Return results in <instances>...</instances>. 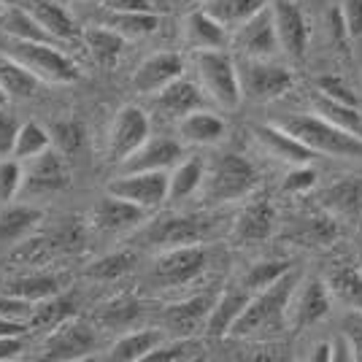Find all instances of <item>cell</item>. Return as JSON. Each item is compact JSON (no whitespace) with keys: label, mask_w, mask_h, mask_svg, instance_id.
<instances>
[{"label":"cell","mask_w":362,"mask_h":362,"mask_svg":"<svg viewBox=\"0 0 362 362\" xmlns=\"http://www.w3.org/2000/svg\"><path fill=\"white\" fill-rule=\"evenodd\" d=\"M289 136L305 144L314 154H330L341 160H362V138L335 127L319 114H289L276 122Z\"/></svg>","instance_id":"cell-1"},{"label":"cell","mask_w":362,"mask_h":362,"mask_svg":"<svg viewBox=\"0 0 362 362\" xmlns=\"http://www.w3.org/2000/svg\"><path fill=\"white\" fill-rule=\"evenodd\" d=\"M6 57L25 65L41 84H74L81 78V71L68 54H62L52 41H19L6 38L3 44Z\"/></svg>","instance_id":"cell-2"},{"label":"cell","mask_w":362,"mask_h":362,"mask_svg":"<svg viewBox=\"0 0 362 362\" xmlns=\"http://www.w3.org/2000/svg\"><path fill=\"white\" fill-rule=\"evenodd\" d=\"M298 287V273L287 271L279 281H273L271 287L255 292L238 322L233 325V335H252L259 330H279L287 317V305L292 292Z\"/></svg>","instance_id":"cell-3"},{"label":"cell","mask_w":362,"mask_h":362,"mask_svg":"<svg viewBox=\"0 0 362 362\" xmlns=\"http://www.w3.org/2000/svg\"><path fill=\"white\" fill-rule=\"evenodd\" d=\"M203 195L211 203H233L257 187V168L241 154H219L203 173Z\"/></svg>","instance_id":"cell-4"},{"label":"cell","mask_w":362,"mask_h":362,"mask_svg":"<svg viewBox=\"0 0 362 362\" xmlns=\"http://www.w3.org/2000/svg\"><path fill=\"white\" fill-rule=\"evenodd\" d=\"M197 78L203 84L206 95L216 100L222 108L241 106V87H238V71L235 60L225 49H197L195 52Z\"/></svg>","instance_id":"cell-5"},{"label":"cell","mask_w":362,"mask_h":362,"mask_svg":"<svg viewBox=\"0 0 362 362\" xmlns=\"http://www.w3.org/2000/svg\"><path fill=\"white\" fill-rule=\"evenodd\" d=\"M238 71V87H241V98H249L255 103H268L281 98L284 92L292 90L295 78L284 65H273V62L262 60V57H246L235 62Z\"/></svg>","instance_id":"cell-6"},{"label":"cell","mask_w":362,"mask_h":362,"mask_svg":"<svg viewBox=\"0 0 362 362\" xmlns=\"http://www.w3.org/2000/svg\"><path fill=\"white\" fill-rule=\"evenodd\" d=\"M206 265H209V252L200 243L173 246V249H163V255L154 259L149 279L151 284L163 289L184 287V284H192L195 279H200Z\"/></svg>","instance_id":"cell-7"},{"label":"cell","mask_w":362,"mask_h":362,"mask_svg":"<svg viewBox=\"0 0 362 362\" xmlns=\"http://www.w3.org/2000/svg\"><path fill=\"white\" fill-rule=\"evenodd\" d=\"M214 235V222L206 216H179L168 214L146 225L141 233V241L157 246V249H173V246H189V243H203Z\"/></svg>","instance_id":"cell-8"},{"label":"cell","mask_w":362,"mask_h":362,"mask_svg":"<svg viewBox=\"0 0 362 362\" xmlns=\"http://www.w3.org/2000/svg\"><path fill=\"white\" fill-rule=\"evenodd\" d=\"M95 346H98V335L90 325L76 317H68L49 330L44 346H41V357L52 362L87 360L95 351Z\"/></svg>","instance_id":"cell-9"},{"label":"cell","mask_w":362,"mask_h":362,"mask_svg":"<svg viewBox=\"0 0 362 362\" xmlns=\"http://www.w3.org/2000/svg\"><path fill=\"white\" fill-rule=\"evenodd\" d=\"M108 195L130 200L141 209H157L168 200V170H133L108 184Z\"/></svg>","instance_id":"cell-10"},{"label":"cell","mask_w":362,"mask_h":362,"mask_svg":"<svg viewBox=\"0 0 362 362\" xmlns=\"http://www.w3.org/2000/svg\"><path fill=\"white\" fill-rule=\"evenodd\" d=\"M25 165V181H22V192L30 195H52L60 192L71 184V168L65 163L62 151L49 149L35 154L33 160L22 163Z\"/></svg>","instance_id":"cell-11"},{"label":"cell","mask_w":362,"mask_h":362,"mask_svg":"<svg viewBox=\"0 0 362 362\" xmlns=\"http://www.w3.org/2000/svg\"><path fill=\"white\" fill-rule=\"evenodd\" d=\"M149 138V117L138 106H122L108 133V160L122 163Z\"/></svg>","instance_id":"cell-12"},{"label":"cell","mask_w":362,"mask_h":362,"mask_svg":"<svg viewBox=\"0 0 362 362\" xmlns=\"http://www.w3.org/2000/svg\"><path fill=\"white\" fill-rule=\"evenodd\" d=\"M273 28L279 38V49L287 52L292 60H303L308 49V25L303 11L292 0H273L271 3Z\"/></svg>","instance_id":"cell-13"},{"label":"cell","mask_w":362,"mask_h":362,"mask_svg":"<svg viewBox=\"0 0 362 362\" xmlns=\"http://www.w3.org/2000/svg\"><path fill=\"white\" fill-rule=\"evenodd\" d=\"M235 49H241V54L246 57H262V60H268L279 52L271 6H262L257 14H252L235 28Z\"/></svg>","instance_id":"cell-14"},{"label":"cell","mask_w":362,"mask_h":362,"mask_svg":"<svg viewBox=\"0 0 362 362\" xmlns=\"http://www.w3.org/2000/svg\"><path fill=\"white\" fill-rule=\"evenodd\" d=\"M187 62L179 52H157L141 62L133 74V87L141 95H157V92L168 87L173 78L184 76Z\"/></svg>","instance_id":"cell-15"},{"label":"cell","mask_w":362,"mask_h":362,"mask_svg":"<svg viewBox=\"0 0 362 362\" xmlns=\"http://www.w3.org/2000/svg\"><path fill=\"white\" fill-rule=\"evenodd\" d=\"M146 209H141L130 200H122L117 195H106L103 200H98V206L92 209L90 222L95 230L100 233H122L130 227L141 225L146 219Z\"/></svg>","instance_id":"cell-16"},{"label":"cell","mask_w":362,"mask_h":362,"mask_svg":"<svg viewBox=\"0 0 362 362\" xmlns=\"http://www.w3.org/2000/svg\"><path fill=\"white\" fill-rule=\"evenodd\" d=\"M181 160V144L173 138H146L130 157H124L119 165L122 173L133 170H168Z\"/></svg>","instance_id":"cell-17"},{"label":"cell","mask_w":362,"mask_h":362,"mask_svg":"<svg viewBox=\"0 0 362 362\" xmlns=\"http://www.w3.org/2000/svg\"><path fill=\"white\" fill-rule=\"evenodd\" d=\"M322 209L332 219H346L354 222L362 216V176H344L341 181L330 184L319 195Z\"/></svg>","instance_id":"cell-18"},{"label":"cell","mask_w":362,"mask_h":362,"mask_svg":"<svg viewBox=\"0 0 362 362\" xmlns=\"http://www.w3.org/2000/svg\"><path fill=\"white\" fill-rule=\"evenodd\" d=\"M252 133H255V138L262 144V149L268 151L271 157H276V160H281V163L305 165L308 160L317 157L305 144H300L295 136H289L287 130L279 127V124H255Z\"/></svg>","instance_id":"cell-19"},{"label":"cell","mask_w":362,"mask_h":362,"mask_svg":"<svg viewBox=\"0 0 362 362\" xmlns=\"http://www.w3.org/2000/svg\"><path fill=\"white\" fill-rule=\"evenodd\" d=\"M154 106L170 119H181V117H187V114L206 106V95H203V90L197 87L195 81L179 76V78H173L168 87H163L154 95Z\"/></svg>","instance_id":"cell-20"},{"label":"cell","mask_w":362,"mask_h":362,"mask_svg":"<svg viewBox=\"0 0 362 362\" xmlns=\"http://www.w3.org/2000/svg\"><path fill=\"white\" fill-rule=\"evenodd\" d=\"M249 292L243 287H230L225 289L219 298H214V305L206 317V332L214 338H222L233 330V325L238 322V317L243 314L246 303H249Z\"/></svg>","instance_id":"cell-21"},{"label":"cell","mask_w":362,"mask_h":362,"mask_svg":"<svg viewBox=\"0 0 362 362\" xmlns=\"http://www.w3.org/2000/svg\"><path fill=\"white\" fill-rule=\"evenodd\" d=\"M295 327L303 330V327H311L330 314V289L327 284H322L319 279H311L305 281L298 292V300H295Z\"/></svg>","instance_id":"cell-22"},{"label":"cell","mask_w":362,"mask_h":362,"mask_svg":"<svg viewBox=\"0 0 362 362\" xmlns=\"http://www.w3.org/2000/svg\"><path fill=\"white\" fill-rule=\"evenodd\" d=\"M214 305V295H195V298H187L181 303H173L165 308V327L179 335H192V332L206 322L209 311Z\"/></svg>","instance_id":"cell-23"},{"label":"cell","mask_w":362,"mask_h":362,"mask_svg":"<svg viewBox=\"0 0 362 362\" xmlns=\"http://www.w3.org/2000/svg\"><path fill=\"white\" fill-rule=\"evenodd\" d=\"M44 222V211L30 203H6L0 211V243H19Z\"/></svg>","instance_id":"cell-24"},{"label":"cell","mask_w":362,"mask_h":362,"mask_svg":"<svg viewBox=\"0 0 362 362\" xmlns=\"http://www.w3.org/2000/svg\"><path fill=\"white\" fill-rule=\"evenodd\" d=\"M273 225H276L273 206L268 200H257L252 206H246V211L238 214L233 235L238 243H259L273 233Z\"/></svg>","instance_id":"cell-25"},{"label":"cell","mask_w":362,"mask_h":362,"mask_svg":"<svg viewBox=\"0 0 362 362\" xmlns=\"http://www.w3.org/2000/svg\"><path fill=\"white\" fill-rule=\"evenodd\" d=\"M28 11L35 16V22L46 30L49 38H57V41H74L78 35V25L74 22V16L68 14L62 6H57L54 0H30L28 3Z\"/></svg>","instance_id":"cell-26"},{"label":"cell","mask_w":362,"mask_h":362,"mask_svg":"<svg viewBox=\"0 0 362 362\" xmlns=\"http://www.w3.org/2000/svg\"><path fill=\"white\" fill-rule=\"evenodd\" d=\"M227 133L225 119H219L216 114L206 111V108H197L192 114L181 117L179 119V136L189 144H200V146H211L219 144Z\"/></svg>","instance_id":"cell-27"},{"label":"cell","mask_w":362,"mask_h":362,"mask_svg":"<svg viewBox=\"0 0 362 362\" xmlns=\"http://www.w3.org/2000/svg\"><path fill=\"white\" fill-rule=\"evenodd\" d=\"M184 33H187V44L197 49H225L227 46V28L219 25L211 14H206L203 8H197L187 16L184 22Z\"/></svg>","instance_id":"cell-28"},{"label":"cell","mask_w":362,"mask_h":362,"mask_svg":"<svg viewBox=\"0 0 362 362\" xmlns=\"http://www.w3.org/2000/svg\"><path fill=\"white\" fill-rule=\"evenodd\" d=\"M163 341H165L163 330L124 332L119 341L111 346L106 360H111V362H144V357H146L154 346H160Z\"/></svg>","instance_id":"cell-29"},{"label":"cell","mask_w":362,"mask_h":362,"mask_svg":"<svg viewBox=\"0 0 362 362\" xmlns=\"http://www.w3.org/2000/svg\"><path fill=\"white\" fill-rule=\"evenodd\" d=\"M60 289L62 279H57V276H52V273H30V276H19L14 281H8L6 295H14L19 300L35 305V303L60 295Z\"/></svg>","instance_id":"cell-30"},{"label":"cell","mask_w":362,"mask_h":362,"mask_svg":"<svg viewBox=\"0 0 362 362\" xmlns=\"http://www.w3.org/2000/svg\"><path fill=\"white\" fill-rule=\"evenodd\" d=\"M0 87L8 95V100H11V98H14V100H25V98H33V95L38 92L41 81H38L25 65H19L16 60L3 54V57H0Z\"/></svg>","instance_id":"cell-31"},{"label":"cell","mask_w":362,"mask_h":362,"mask_svg":"<svg viewBox=\"0 0 362 362\" xmlns=\"http://www.w3.org/2000/svg\"><path fill=\"white\" fill-rule=\"evenodd\" d=\"M0 30L6 38H19V41H49L46 30L35 22V16L28 8L16 6H3L0 8Z\"/></svg>","instance_id":"cell-32"},{"label":"cell","mask_w":362,"mask_h":362,"mask_svg":"<svg viewBox=\"0 0 362 362\" xmlns=\"http://www.w3.org/2000/svg\"><path fill=\"white\" fill-rule=\"evenodd\" d=\"M81 38H84V44H87L90 54L95 57V62L98 65H106V68H111L114 62L119 60L122 49H124V38L117 30L106 28V25L87 28V30L81 33Z\"/></svg>","instance_id":"cell-33"},{"label":"cell","mask_w":362,"mask_h":362,"mask_svg":"<svg viewBox=\"0 0 362 362\" xmlns=\"http://www.w3.org/2000/svg\"><path fill=\"white\" fill-rule=\"evenodd\" d=\"M262 6H268V0H203V11L225 28H238Z\"/></svg>","instance_id":"cell-34"},{"label":"cell","mask_w":362,"mask_h":362,"mask_svg":"<svg viewBox=\"0 0 362 362\" xmlns=\"http://www.w3.org/2000/svg\"><path fill=\"white\" fill-rule=\"evenodd\" d=\"M203 173H206V165L200 157H189L179 163L173 168V173H168V200H184L197 192L203 184Z\"/></svg>","instance_id":"cell-35"},{"label":"cell","mask_w":362,"mask_h":362,"mask_svg":"<svg viewBox=\"0 0 362 362\" xmlns=\"http://www.w3.org/2000/svg\"><path fill=\"white\" fill-rule=\"evenodd\" d=\"M106 28L117 30L122 38H144L160 28V16L154 11H108Z\"/></svg>","instance_id":"cell-36"},{"label":"cell","mask_w":362,"mask_h":362,"mask_svg":"<svg viewBox=\"0 0 362 362\" xmlns=\"http://www.w3.org/2000/svg\"><path fill=\"white\" fill-rule=\"evenodd\" d=\"M314 108L322 119L332 122L335 127L346 130V133H354V136L362 138V111L360 106H346V103H338V100H330L325 95H314Z\"/></svg>","instance_id":"cell-37"},{"label":"cell","mask_w":362,"mask_h":362,"mask_svg":"<svg viewBox=\"0 0 362 362\" xmlns=\"http://www.w3.org/2000/svg\"><path fill=\"white\" fill-rule=\"evenodd\" d=\"M327 289L338 300L351 305L354 311H362V273L351 265H335L327 276Z\"/></svg>","instance_id":"cell-38"},{"label":"cell","mask_w":362,"mask_h":362,"mask_svg":"<svg viewBox=\"0 0 362 362\" xmlns=\"http://www.w3.org/2000/svg\"><path fill=\"white\" fill-rule=\"evenodd\" d=\"M52 146V133L46 130L44 124L38 122H25L19 124L14 138V149H11V157H16L19 163H28L35 154H41Z\"/></svg>","instance_id":"cell-39"},{"label":"cell","mask_w":362,"mask_h":362,"mask_svg":"<svg viewBox=\"0 0 362 362\" xmlns=\"http://www.w3.org/2000/svg\"><path fill=\"white\" fill-rule=\"evenodd\" d=\"M287 271H292V262L289 259H262V262H255L249 271L243 273L241 287L255 295L259 289L271 287L273 281H279Z\"/></svg>","instance_id":"cell-40"},{"label":"cell","mask_w":362,"mask_h":362,"mask_svg":"<svg viewBox=\"0 0 362 362\" xmlns=\"http://www.w3.org/2000/svg\"><path fill=\"white\" fill-rule=\"evenodd\" d=\"M74 308L76 303L74 298H60V295H54V298H49V300H41L33 305V317L28 325L33 327H54V325H60L62 319L74 317Z\"/></svg>","instance_id":"cell-41"},{"label":"cell","mask_w":362,"mask_h":362,"mask_svg":"<svg viewBox=\"0 0 362 362\" xmlns=\"http://www.w3.org/2000/svg\"><path fill=\"white\" fill-rule=\"evenodd\" d=\"M133 265H136V252H114L95 259L87 268V276L95 281H117L124 273L133 271Z\"/></svg>","instance_id":"cell-42"},{"label":"cell","mask_w":362,"mask_h":362,"mask_svg":"<svg viewBox=\"0 0 362 362\" xmlns=\"http://www.w3.org/2000/svg\"><path fill=\"white\" fill-rule=\"evenodd\" d=\"M200 351H203V346L197 344V341H192L189 335H181L179 341H173V344H160V346H154L144 357V362H181V360H195V357H200Z\"/></svg>","instance_id":"cell-43"},{"label":"cell","mask_w":362,"mask_h":362,"mask_svg":"<svg viewBox=\"0 0 362 362\" xmlns=\"http://www.w3.org/2000/svg\"><path fill=\"white\" fill-rule=\"evenodd\" d=\"M25 165L16 157H0V206L14 203L22 192Z\"/></svg>","instance_id":"cell-44"},{"label":"cell","mask_w":362,"mask_h":362,"mask_svg":"<svg viewBox=\"0 0 362 362\" xmlns=\"http://www.w3.org/2000/svg\"><path fill=\"white\" fill-rule=\"evenodd\" d=\"M303 243H314V246H325V243L335 241V235H338V227H335V219H332L330 214H325V216H311V219H305L300 222V230L295 233Z\"/></svg>","instance_id":"cell-45"},{"label":"cell","mask_w":362,"mask_h":362,"mask_svg":"<svg viewBox=\"0 0 362 362\" xmlns=\"http://www.w3.org/2000/svg\"><path fill=\"white\" fill-rule=\"evenodd\" d=\"M138 314H141V305H138L133 298H117V300H111V303L103 305V311H100V322H103L106 327L124 330V327H130V325L136 322Z\"/></svg>","instance_id":"cell-46"},{"label":"cell","mask_w":362,"mask_h":362,"mask_svg":"<svg viewBox=\"0 0 362 362\" xmlns=\"http://www.w3.org/2000/svg\"><path fill=\"white\" fill-rule=\"evenodd\" d=\"M317 92L325 95V98H330V100L346 103V106H360L357 103V95L351 92V87H349L341 76H332V74L317 76Z\"/></svg>","instance_id":"cell-47"},{"label":"cell","mask_w":362,"mask_h":362,"mask_svg":"<svg viewBox=\"0 0 362 362\" xmlns=\"http://www.w3.org/2000/svg\"><path fill=\"white\" fill-rule=\"evenodd\" d=\"M341 16L346 25L349 41L354 46H362V0H344Z\"/></svg>","instance_id":"cell-48"},{"label":"cell","mask_w":362,"mask_h":362,"mask_svg":"<svg viewBox=\"0 0 362 362\" xmlns=\"http://www.w3.org/2000/svg\"><path fill=\"white\" fill-rule=\"evenodd\" d=\"M317 184V170L314 168L298 165L295 170H289L284 184H281V192H289V195H300V192H308L311 187Z\"/></svg>","instance_id":"cell-49"},{"label":"cell","mask_w":362,"mask_h":362,"mask_svg":"<svg viewBox=\"0 0 362 362\" xmlns=\"http://www.w3.org/2000/svg\"><path fill=\"white\" fill-rule=\"evenodd\" d=\"M54 136H57V144H60V149L65 154H71L81 146V141H84V130H81V124L74 119H65V122H57L54 124Z\"/></svg>","instance_id":"cell-50"},{"label":"cell","mask_w":362,"mask_h":362,"mask_svg":"<svg viewBox=\"0 0 362 362\" xmlns=\"http://www.w3.org/2000/svg\"><path fill=\"white\" fill-rule=\"evenodd\" d=\"M33 317V303H25L14 298V295H0V319H11V322H22L28 325Z\"/></svg>","instance_id":"cell-51"},{"label":"cell","mask_w":362,"mask_h":362,"mask_svg":"<svg viewBox=\"0 0 362 362\" xmlns=\"http://www.w3.org/2000/svg\"><path fill=\"white\" fill-rule=\"evenodd\" d=\"M327 30H330V41L332 46L341 52V54H349V33H346V25H344V16H341V8H332L330 14H327Z\"/></svg>","instance_id":"cell-52"},{"label":"cell","mask_w":362,"mask_h":362,"mask_svg":"<svg viewBox=\"0 0 362 362\" xmlns=\"http://www.w3.org/2000/svg\"><path fill=\"white\" fill-rule=\"evenodd\" d=\"M16 130H19V122H16L11 114L0 111V157H11Z\"/></svg>","instance_id":"cell-53"},{"label":"cell","mask_w":362,"mask_h":362,"mask_svg":"<svg viewBox=\"0 0 362 362\" xmlns=\"http://www.w3.org/2000/svg\"><path fill=\"white\" fill-rule=\"evenodd\" d=\"M22 338L19 335H0V362H8V360H16V357H22Z\"/></svg>","instance_id":"cell-54"},{"label":"cell","mask_w":362,"mask_h":362,"mask_svg":"<svg viewBox=\"0 0 362 362\" xmlns=\"http://www.w3.org/2000/svg\"><path fill=\"white\" fill-rule=\"evenodd\" d=\"M344 338H346V344H349V354H351V360L362 362V327H357V325H346Z\"/></svg>","instance_id":"cell-55"},{"label":"cell","mask_w":362,"mask_h":362,"mask_svg":"<svg viewBox=\"0 0 362 362\" xmlns=\"http://www.w3.org/2000/svg\"><path fill=\"white\" fill-rule=\"evenodd\" d=\"M108 11H154L151 0H106Z\"/></svg>","instance_id":"cell-56"},{"label":"cell","mask_w":362,"mask_h":362,"mask_svg":"<svg viewBox=\"0 0 362 362\" xmlns=\"http://www.w3.org/2000/svg\"><path fill=\"white\" fill-rule=\"evenodd\" d=\"M332 346V360H351V354H349V344H346V338L341 335L335 344H330Z\"/></svg>","instance_id":"cell-57"},{"label":"cell","mask_w":362,"mask_h":362,"mask_svg":"<svg viewBox=\"0 0 362 362\" xmlns=\"http://www.w3.org/2000/svg\"><path fill=\"white\" fill-rule=\"evenodd\" d=\"M25 325L22 322H11V319H0V335H22Z\"/></svg>","instance_id":"cell-58"},{"label":"cell","mask_w":362,"mask_h":362,"mask_svg":"<svg viewBox=\"0 0 362 362\" xmlns=\"http://www.w3.org/2000/svg\"><path fill=\"white\" fill-rule=\"evenodd\" d=\"M311 362H332V346L330 344H319L311 354Z\"/></svg>","instance_id":"cell-59"},{"label":"cell","mask_w":362,"mask_h":362,"mask_svg":"<svg viewBox=\"0 0 362 362\" xmlns=\"http://www.w3.org/2000/svg\"><path fill=\"white\" fill-rule=\"evenodd\" d=\"M6 103H8V95H6V92H3V87H0V108L6 106Z\"/></svg>","instance_id":"cell-60"},{"label":"cell","mask_w":362,"mask_h":362,"mask_svg":"<svg viewBox=\"0 0 362 362\" xmlns=\"http://www.w3.org/2000/svg\"><path fill=\"white\" fill-rule=\"evenodd\" d=\"M187 3H203V0H187Z\"/></svg>","instance_id":"cell-61"}]
</instances>
